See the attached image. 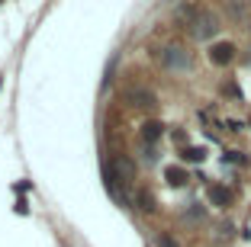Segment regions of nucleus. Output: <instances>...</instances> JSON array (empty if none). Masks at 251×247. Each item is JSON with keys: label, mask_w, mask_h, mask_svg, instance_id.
<instances>
[{"label": "nucleus", "mask_w": 251, "mask_h": 247, "mask_svg": "<svg viewBox=\"0 0 251 247\" xmlns=\"http://www.w3.org/2000/svg\"><path fill=\"white\" fill-rule=\"evenodd\" d=\"M110 177H116L119 183H132L135 180V164L129 157H113V164H110Z\"/></svg>", "instance_id": "f257e3e1"}, {"label": "nucleus", "mask_w": 251, "mask_h": 247, "mask_svg": "<svg viewBox=\"0 0 251 247\" xmlns=\"http://www.w3.org/2000/svg\"><path fill=\"white\" fill-rule=\"evenodd\" d=\"M232 58H235V45L232 42H219V45L209 48V61H213V65H229Z\"/></svg>", "instance_id": "f03ea898"}, {"label": "nucleus", "mask_w": 251, "mask_h": 247, "mask_svg": "<svg viewBox=\"0 0 251 247\" xmlns=\"http://www.w3.org/2000/svg\"><path fill=\"white\" fill-rule=\"evenodd\" d=\"M209 202L219 205V209H226V205L232 202V193L226 186H209Z\"/></svg>", "instance_id": "7ed1b4c3"}, {"label": "nucleus", "mask_w": 251, "mask_h": 247, "mask_svg": "<svg viewBox=\"0 0 251 247\" xmlns=\"http://www.w3.org/2000/svg\"><path fill=\"white\" fill-rule=\"evenodd\" d=\"M164 177H168L171 186H184V183H187V170H180V167H168Z\"/></svg>", "instance_id": "20e7f679"}, {"label": "nucleus", "mask_w": 251, "mask_h": 247, "mask_svg": "<svg viewBox=\"0 0 251 247\" xmlns=\"http://www.w3.org/2000/svg\"><path fill=\"white\" fill-rule=\"evenodd\" d=\"M142 138H145V141H158V138H161V122H145Z\"/></svg>", "instance_id": "39448f33"}, {"label": "nucleus", "mask_w": 251, "mask_h": 247, "mask_svg": "<svg viewBox=\"0 0 251 247\" xmlns=\"http://www.w3.org/2000/svg\"><path fill=\"white\" fill-rule=\"evenodd\" d=\"M139 209L142 212H151V209H155V196H151L148 189H139Z\"/></svg>", "instance_id": "423d86ee"}, {"label": "nucleus", "mask_w": 251, "mask_h": 247, "mask_svg": "<svg viewBox=\"0 0 251 247\" xmlns=\"http://www.w3.org/2000/svg\"><path fill=\"white\" fill-rule=\"evenodd\" d=\"M164 58H168V65L187 67V58H184V55H180V48H168V55H164Z\"/></svg>", "instance_id": "0eeeda50"}, {"label": "nucleus", "mask_w": 251, "mask_h": 247, "mask_svg": "<svg viewBox=\"0 0 251 247\" xmlns=\"http://www.w3.org/2000/svg\"><path fill=\"white\" fill-rule=\"evenodd\" d=\"M184 157H187V160H203V151H200V148H187Z\"/></svg>", "instance_id": "6e6552de"}, {"label": "nucleus", "mask_w": 251, "mask_h": 247, "mask_svg": "<svg viewBox=\"0 0 251 247\" xmlns=\"http://www.w3.org/2000/svg\"><path fill=\"white\" fill-rule=\"evenodd\" d=\"M161 247H177V244H174L171 238H161Z\"/></svg>", "instance_id": "1a4fd4ad"}]
</instances>
